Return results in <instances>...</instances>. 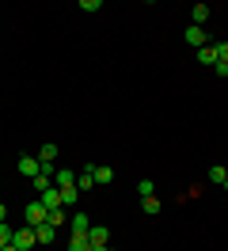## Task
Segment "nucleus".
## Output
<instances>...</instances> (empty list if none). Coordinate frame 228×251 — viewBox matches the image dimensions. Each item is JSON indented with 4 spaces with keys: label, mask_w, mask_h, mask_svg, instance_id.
Segmentation results:
<instances>
[{
    "label": "nucleus",
    "mask_w": 228,
    "mask_h": 251,
    "mask_svg": "<svg viewBox=\"0 0 228 251\" xmlns=\"http://www.w3.org/2000/svg\"><path fill=\"white\" fill-rule=\"evenodd\" d=\"M46 217H50V209H46L42 202H30V205H23V225H30V228L46 225Z\"/></svg>",
    "instance_id": "1"
},
{
    "label": "nucleus",
    "mask_w": 228,
    "mask_h": 251,
    "mask_svg": "<svg viewBox=\"0 0 228 251\" xmlns=\"http://www.w3.org/2000/svg\"><path fill=\"white\" fill-rule=\"evenodd\" d=\"M12 244H15L19 251H34V248H38V236H34V228H30V225H23V228H15Z\"/></svg>",
    "instance_id": "2"
},
{
    "label": "nucleus",
    "mask_w": 228,
    "mask_h": 251,
    "mask_svg": "<svg viewBox=\"0 0 228 251\" xmlns=\"http://www.w3.org/2000/svg\"><path fill=\"white\" fill-rule=\"evenodd\" d=\"M88 244L91 248H106V244H110V232H106L103 225H91L88 228Z\"/></svg>",
    "instance_id": "3"
},
{
    "label": "nucleus",
    "mask_w": 228,
    "mask_h": 251,
    "mask_svg": "<svg viewBox=\"0 0 228 251\" xmlns=\"http://www.w3.org/2000/svg\"><path fill=\"white\" fill-rule=\"evenodd\" d=\"M217 46V65H213V73L217 76H228V42H213Z\"/></svg>",
    "instance_id": "4"
},
{
    "label": "nucleus",
    "mask_w": 228,
    "mask_h": 251,
    "mask_svg": "<svg viewBox=\"0 0 228 251\" xmlns=\"http://www.w3.org/2000/svg\"><path fill=\"white\" fill-rule=\"evenodd\" d=\"M69 228H73V236H88L91 217H88V213H73V217H69Z\"/></svg>",
    "instance_id": "5"
},
{
    "label": "nucleus",
    "mask_w": 228,
    "mask_h": 251,
    "mask_svg": "<svg viewBox=\"0 0 228 251\" xmlns=\"http://www.w3.org/2000/svg\"><path fill=\"white\" fill-rule=\"evenodd\" d=\"M95 187V164H84V172L76 175V190H91Z\"/></svg>",
    "instance_id": "6"
},
{
    "label": "nucleus",
    "mask_w": 228,
    "mask_h": 251,
    "mask_svg": "<svg viewBox=\"0 0 228 251\" xmlns=\"http://www.w3.org/2000/svg\"><path fill=\"white\" fill-rule=\"evenodd\" d=\"M34 236H38V248H50V244L57 240V228H53V225H38Z\"/></svg>",
    "instance_id": "7"
},
{
    "label": "nucleus",
    "mask_w": 228,
    "mask_h": 251,
    "mask_svg": "<svg viewBox=\"0 0 228 251\" xmlns=\"http://www.w3.org/2000/svg\"><path fill=\"white\" fill-rule=\"evenodd\" d=\"M38 168H42V164H38V156H19V175L34 179V175H38Z\"/></svg>",
    "instance_id": "8"
},
{
    "label": "nucleus",
    "mask_w": 228,
    "mask_h": 251,
    "mask_svg": "<svg viewBox=\"0 0 228 251\" xmlns=\"http://www.w3.org/2000/svg\"><path fill=\"white\" fill-rule=\"evenodd\" d=\"M38 202H42L46 209H61V205H65V202H61V190H53V187L42 190V194H38Z\"/></svg>",
    "instance_id": "9"
},
{
    "label": "nucleus",
    "mask_w": 228,
    "mask_h": 251,
    "mask_svg": "<svg viewBox=\"0 0 228 251\" xmlns=\"http://www.w3.org/2000/svg\"><path fill=\"white\" fill-rule=\"evenodd\" d=\"M198 61L205 65V69H213V65H217V46H213V42H205V46L198 50Z\"/></svg>",
    "instance_id": "10"
},
{
    "label": "nucleus",
    "mask_w": 228,
    "mask_h": 251,
    "mask_svg": "<svg viewBox=\"0 0 228 251\" xmlns=\"http://www.w3.org/2000/svg\"><path fill=\"white\" fill-rule=\"evenodd\" d=\"M205 19H209V8H205V4H194V8H190V27H205Z\"/></svg>",
    "instance_id": "11"
},
{
    "label": "nucleus",
    "mask_w": 228,
    "mask_h": 251,
    "mask_svg": "<svg viewBox=\"0 0 228 251\" xmlns=\"http://www.w3.org/2000/svg\"><path fill=\"white\" fill-rule=\"evenodd\" d=\"M186 42H190L194 50H202L205 46V27H186Z\"/></svg>",
    "instance_id": "12"
},
{
    "label": "nucleus",
    "mask_w": 228,
    "mask_h": 251,
    "mask_svg": "<svg viewBox=\"0 0 228 251\" xmlns=\"http://www.w3.org/2000/svg\"><path fill=\"white\" fill-rule=\"evenodd\" d=\"M53 179H57V187H61V190H69V187H76V175L69 172V168H57V172H53Z\"/></svg>",
    "instance_id": "13"
},
{
    "label": "nucleus",
    "mask_w": 228,
    "mask_h": 251,
    "mask_svg": "<svg viewBox=\"0 0 228 251\" xmlns=\"http://www.w3.org/2000/svg\"><path fill=\"white\" fill-rule=\"evenodd\" d=\"M53 160H57V145L46 141L42 149H38V164H53Z\"/></svg>",
    "instance_id": "14"
},
{
    "label": "nucleus",
    "mask_w": 228,
    "mask_h": 251,
    "mask_svg": "<svg viewBox=\"0 0 228 251\" xmlns=\"http://www.w3.org/2000/svg\"><path fill=\"white\" fill-rule=\"evenodd\" d=\"M225 179H228V168H225V164H213V168H209V183L225 187Z\"/></svg>",
    "instance_id": "15"
},
{
    "label": "nucleus",
    "mask_w": 228,
    "mask_h": 251,
    "mask_svg": "<svg viewBox=\"0 0 228 251\" xmlns=\"http://www.w3.org/2000/svg\"><path fill=\"white\" fill-rule=\"evenodd\" d=\"M65 221H69V213H65V205H61V209H50V217H46V225H53V228H61Z\"/></svg>",
    "instance_id": "16"
},
{
    "label": "nucleus",
    "mask_w": 228,
    "mask_h": 251,
    "mask_svg": "<svg viewBox=\"0 0 228 251\" xmlns=\"http://www.w3.org/2000/svg\"><path fill=\"white\" fill-rule=\"evenodd\" d=\"M12 236H15V228L8 221H0V248H12Z\"/></svg>",
    "instance_id": "17"
},
{
    "label": "nucleus",
    "mask_w": 228,
    "mask_h": 251,
    "mask_svg": "<svg viewBox=\"0 0 228 251\" xmlns=\"http://www.w3.org/2000/svg\"><path fill=\"white\" fill-rule=\"evenodd\" d=\"M141 205H145V213H149V217H156V213L164 209V205H160V198H156V194H152V198H141Z\"/></svg>",
    "instance_id": "18"
},
{
    "label": "nucleus",
    "mask_w": 228,
    "mask_h": 251,
    "mask_svg": "<svg viewBox=\"0 0 228 251\" xmlns=\"http://www.w3.org/2000/svg\"><path fill=\"white\" fill-rule=\"evenodd\" d=\"M69 251H91L88 236H69Z\"/></svg>",
    "instance_id": "19"
},
{
    "label": "nucleus",
    "mask_w": 228,
    "mask_h": 251,
    "mask_svg": "<svg viewBox=\"0 0 228 251\" xmlns=\"http://www.w3.org/2000/svg\"><path fill=\"white\" fill-rule=\"evenodd\" d=\"M30 187H34V190H38V194H42V190H50V187H53V183H50V175H42V172H38V175H34V179H30Z\"/></svg>",
    "instance_id": "20"
},
{
    "label": "nucleus",
    "mask_w": 228,
    "mask_h": 251,
    "mask_svg": "<svg viewBox=\"0 0 228 251\" xmlns=\"http://www.w3.org/2000/svg\"><path fill=\"white\" fill-rule=\"evenodd\" d=\"M110 179H114V172H110V168H99V164H95V183H99V187H106Z\"/></svg>",
    "instance_id": "21"
},
{
    "label": "nucleus",
    "mask_w": 228,
    "mask_h": 251,
    "mask_svg": "<svg viewBox=\"0 0 228 251\" xmlns=\"http://www.w3.org/2000/svg\"><path fill=\"white\" fill-rule=\"evenodd\" d=\"M137 190H141V198H152V194H156V183H152V179H141Z\"/></svg>",
    "instance_id": "22"
},
{
    "label": "nucleus",
    "mask_w": 228,
    "mask_h": 251,
    "mask_svg": "<svg viewBox=\"0 0 228 251\" xmlns=\"http://www.w3.org/2000/svg\"><path fill=\"white\" fill-rule=\"evenodd\" d=\"M80 8H84V12H99V8H103V0H80Z\"/></svg>",
    "instance_id": "23"
},
{
    "label": "nucleus",
    "mask_w": 228,
    "mask_h": 251,
    "mask_svg": "<svg viewBox=\"0 0 228 251\" xmlns=\"http://www.w3.org/2000/svg\"><path fill=\"white\" fill-rule=\"evenodd\" d=\"M0 221H8V205L0 202Z\"/></svg>",
    "instance_id": "24"
},
{
    "label": "nucleus",
    "mask_w": 228,
    "mask_h": 251,
    "mask_svg": "<svg viewBox=\"0 0 228 251\" xmlns=\"http://www.w3.org/2000/svg\"><path fill=\"white\" fill-rule=\"evenodd\" d=\"M91 251H114V248H110V244H106V248H91Z\"/></svg>",
    "instance_id": "25"
},
{
    "label": "nucleus",
    "mask_w": 228,
    "mask_h": 251,
    "mask_svg": "<svg viewBox=\"0 0 228 251\" xmlns=\"http://www.w3.org/2000/svg\"><path fill=\"white\" fill-rule=\"evenodd\" d=\"M0 251H19V248H15V244H12V248H0Z\"/></svg>",
    "instance_id": "26"
},
{
    "label": "nucleus",
    "mask_w": 228,
    "mask_h": 251,
    "mask_svg": "<svg viewBox=\"0 0 228 251\" xmlns=\"http://www.w3.org/2000/svg\"><path fill=\"white\" fill-rule=\"evenodd\" d=\"M225 190H228V179H225Z\"/></svg>",
    "instance_id": "27"
}]
</instances>
